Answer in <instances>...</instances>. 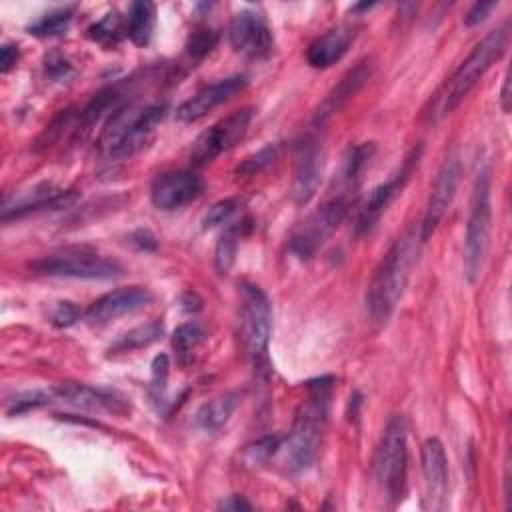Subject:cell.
I'll list each match as a JSON object with an SVG mask.
<instances>
[{"label":"cell","mask_w":512,"mask_h":512,"mask_svg":"<svg viewBox=\"0 0 512 512\" xmlns=\"http://www.w3.org/2000/svg\"><path fill=\"white\" fill-rule=\"evenodd\" d=\"M202 342H204V330L198 322L180 324L172 334V348L182 364L192 360V354L198 350Z\"/></svg>","instance_id":"4316f807"},{"label":"cell","mask_w":512,"mask_h":512,"mask_svg":"<svg viewBox=\"0 0 512 512\" xmlns=\"http://www.w3.org/2000/svg\"><path fill=\"white\" fill-rule=\"evenodd\" d=\"M204 192V180L192 170L160 174L150 188L152 204L162 212H174L192 204Z\"/></svg>","instance_id":"7c38bea8"},{"label":"cell","mask_w":512,"mask_h":512,"mask_svg":"<svg viewBox=\"0 0 512 512\" xmlns=\"http://www.w3.org/2000/svg\"><path fill=\"white\" fill-rule=\"evenodd\" d=\"M334 378L324 376L306 384V398L298 404L292 428L286 438V464L292 472L306 470L318 456L322 434L328 422Z\"/></svg>","instance_id":"6da1fadb"},{"label":"cell","mask_w":512,"mask_h":512,"mask_svg":"<svg viewBox=\"0 0 512 512\" xmlns=\"http://www.w3.org/2000/svg\"><path fill=\"white\" fill-rule=\"evenodd\" d=\"M496 8V2H478V4H474L468 12H466V16H464V24L466 26H476V24H480L488 14H490V10H494Z\"/></svg>","instance_id":"8d00e7d4"},{"label":"cell","mask_w":512,"mask_h":512,"mask_svg":"<svg viewBox=\"0 0 512 512\" xmlns=\"http://www.w3.org/2000/svg\"><path fill=\"white\" fill-rule=\"evenodd\" d=\"M52 394V404H68L78 410H108V412H122V400L116 398L114 392L102 390V388H92L86 384H58L50 388Z\"/></svg>","instance_id":"d6986e66"},{"label":"cell","mask_w":512,"mask_h":512,"mask_svg":"<svg viewBox=\"0 0 512 512\" xmlns=\"http://www.w3.org/2000/svg\"><path fill=\"white\" fill-rule=\"evenodd\" d=\"M416 230L402 234L378 262L366 290V308L372 320L386 322L402 298L416 256Z\"/></svg>","instance_id":"7a4b0ae2"},{"label":"cell","mask_w":512,"mask_h":512,"mask_svg":"<svg viewBox=\"0 0 512 512\" xmlns=\"http://www.w3.org/2000/svg\"><path fill=\"white\" fill-rule=\"evenodd\" d=\"M324 172V148L318 138L306 136L296 148L294 180H292V200L298 206L308 204L318 192Z\"/></svg>","instance_id":"5bb4252c"},{"label":"cell","mask_w":512,"mask_h":512,"mask_svg":"<svg viewBox=\"0 0 512 512\" xmlns=\"http://www.w3.org/2000/svg\"><path fill=\"white\" fill-rule=\"evenodd\" d=\"M252 220H242L236 224H228L226 230L222 232L218 244H216V252H214V264L218 274H226L234 260H236V252H238V240L250 230Z\"/></svg>","instance_id":"d4e9b609"},{"label":"cell","mask_w":512,"mask_h":512,"mask_svg":"<svg viewBox=\"0 0 512 512\" xmlns=\"http://www.w3.org/2000/svg\"><path fill=\"white\" fill-rule=\"evenodd\" d=\"M240 336L256 376L270 374L268 344L272 336V306L266 292L250 282L240 286Z\"/></svg>","instance_id":"277c9868"},{"label":"cell","mask_w":512,"mask_h":512,"mask_svg":"<svg viewBox=\"0 0 512 512\" xmlns=\"http://www.w3.org/2000/svg\"><path fill=\"white\" fill-rule=\"evenodd\" d=\"M354 36H356V28L350 24H340L336 28H330L306 48L308 64L312 68H328L336 64L348 52Z\"/></svg>","instance_id":"44dd1931"},{"label":"cell","mask_w":512,"mask_h":512,"mask_svg":"<svg viewBox=\"0 0 512 512\" xmlns=\"http://www.w3.org/2000/svg\"><path fill=\"white\" fill-rule=\"evenodd\" d=\"M236 406H238V394L236 392L220 394V396L212 398L210 402H206L198 408L196 424L204 430H218L230 420Z\"/></svg>","instance_id":"cb8c5ba5"},{"label":"cell","mask_w":512,"mask_h":512,"mask_svg":"<svg viewBox=\"0 0 512 512\" xmlns=\"http://www.w3.org/2000/svg\"><path fill=\"white\" fill-rule=\"evenodd\" d=\"M88 38L102 46H116L122 38V18L116 10H110L102 20L88 28Z\"/></svg>","instance_id":"f1b7e54d"},{"label":"cell","mask_w":512,"mask_h":512,"mask_svg":"<svg viewBox=\"0 0 512 512\" xmlns=\"http://www.w3.org/2000/svg\"><path fill=\"white\" fill-rule=\"evenodd\" d=\"M246 86H248V80L240 74H234V76L222 78L214 84H208L176 108V118L184 124L198 122L200 118H204L208 112H212L220 104H226L228 100H232Z\"/></svg>","instance_id":"2e32d148"},{"label":"cell","mask_w":512,"mask_h":512,"mask_svg":"<svg viewBox=\"0 0 512 512\" xmlns=\"http://www.w3.org/2000/svg\"><path fill=\"white\" fill-rule=\"evenodd\" d=\"M216 40H218V34L212 28H198L190 34L186 42V54L194 60H200L214 48Z\"/></svg>","instance_id":"1f68e13d"},{"label":"cell","mask_w":512,"mask_h":512,"mask_svg":"<svg viewBox=\"0 0 512 512\" xmlns=\"http://www.w3.org/2000/svg\"><path fill=\"white\" fill-rule=\"evenodd\" d=\"M420 146L412 148V152L406 156V160L402 162V166L398 168L396 174H392V178H388L386 182L378 184L376 188H372V192L368 194L366 202L362 204L358 218H356V236H364L368 234L376 222L380 220V216L386 212V208L396 200V196L402 192L404 184L408 182L412 168L418 164L420 158Z\"/></svg>","instance_id":"8fae6325"},{"label":"cell","mask_w":512,"mask_h":512,"mask_svg":"<svg viewBox=\"0 0 512 512\" xmlns=\"http://www.w3.org/2000/svg\"><path fill=\"white\" fill-rule=\"evenodd\" d=\"M30 270L40 276L82 280H114L124 274V268L116 260L86 248H66L62 252L46 254L30 262Z\"/></svg>","instance_id":"9c48e42d"},{"label":"cell","mask_w":512,"mask_h":512,"mask_svg":"<svg viewBox=\"0 0 512 512\" xmlns=\"http://www.w3.org/2000/svg\"><path fill=\"white\" fill-rule=\"evenodd\" d=\"M200 304H202V300H200L194 292H186V294L182 296V308H184L186 312H196V310H200Z\"/></svg>","instance_id":"60d3db41"},{"label":"cell","mask_w":512,"mask_h":512,"mask_svg":"<svg viewBox=\"0 0 512 512\" xmlns=\"http://www.w3.org/2000/svg\"><path fill=\"white\" fill-rule=\"evenodd\" d=\"M280 438L278 436H266V438H260L256 444H252L248 448V456L254 460V462H264L268 460L270 456L276 454V450L280 448Z\"/></svg>","instance_id":"e575fe53"},{"label":"cell","mask_w":512,"mask_h":512,"mask_svg":"<svg viewBox=\"0 0 512 512\" xmlns=\"http://www.w3.org/2000/svg\"><path fill=\"white\" fill-rule=\"evenodd\" d=\"M252 116H254V108L246 106V108H240V110L224 116L210 128H206L196 138V142L190 150V162L194 166H206V164L214 162L222 152L230 150L238 140L244 138V134L252 122Z\"/></svg>","instance_id":"30bf717a"},{"label":"cell","mask_w":512,"mask_h":512,"mask_svg":"<svg viewBox=\"0 0 512 512\" xmlns=\"http://www.w3.org/2000/svg\"><path fill=\"white\" fill-rule=\"evenodd\" d=\"M356 198V188L338 186L336 192L298 228L292 232L290 250L300 258H312L316 250L332 236V232L340 226V222L348 216Z\"/></svg>","instance_id":"8992f818"},{"label":"cell","mask_w":512,"mask_h":512,"mask_svg":"<svg viewBox=\"0 0 512 512\" xmlns=\"http://www.w3.org/2000/svg\"><path fill=\"white\" fill-rule=\"evenodd\" d=\"M162 334H164V326L160 322H156V320L146 322V324L136 326L130 332H126L116 344H112L110 352H128V350L144 348V346L156 342Z\"/></svg>","instance_id":"83f0119b"},{"label":"cell","mask_w":512,"mask_h":512,"mask_svg":"<svg viewBox=\"0 0 512 512\" xmlns=\"http://www.w3.org/2000/svg\"><path fill=\"white\" fill-rule=\"evenodd\" d=\"M74 198L76 194L72 190H64L52 182H40L8 198L2 206V220L8 222L12 218H20L24 214L46 208H64L72 204Z\"/></svg>","instance_id":"e0dca14e"},{"label":"cell","mask_w":512,"mask_h":512,"mask_svg":"<svg viewBox=\"0 0 512 512\" xmlns=\"http://www.w3.org/2000/svg\"><path fill=\"white\" fill-rule=\"evenodd\" d=\"M220 508H224V510H250V504L240 496H230L226 502L220 504Z\"/></svg>","instance_id":"ab89813d"},{"label":"cell","mask_w":512,"mask_h":512,"mask_svg":"<svg viewBox=\"0 0 512 512\" xmlns=\"http://www.w3.org/2000/svg\"><path fill=\"white\" fill-rule=\"evenodd\" d=\"M240 206H242V200L238 196H230V198H222V200L214 202L202 218V228L212 230V228L226 224L240 210Z\"/></svg>","instance_id":"4dcf8cb0"},{"label":"cell","mask_w":512,"mask_h":512,"mask_svg":"<svg viewBox=\"0 0 512 512\" xmlns=\"http://www.w3.org/2000/svg\"><path fill=\"white\" fill-rule=\"evenodd\" d=\"M156 24V8L148 0H136L130 4L126 34L136 46H146L152 40Z\"/></svg>","instance_id":"603a6c76"},{"label":"cell","mask_w":512,"mask_h":512,"mask_svg":"<svg viewBox=\"0 0 512 512\" xmlns=\"http://www.w3.org/2000/svg\"><path fill=\"white\" fill-rule=\"evenodd\" d=\"M18 60V48L14 44H2L0 48V70L2 74L10 72V68L16 64Z\"/></svg>","instance_id":"74e56055"},{"label":"cell","mask_w":512,"mask_h":512,"mask_svg":"<svg viewBox=\"0 0 512 512\" xmlns=\"http://www.w3.org/2000/svg\"><path fill=\"white\" fill-rule=\"evenodd\" d=\"M230 44L248 58H266L272 52V30L266 18L256 10H242L230 24Z\"/></svg>","instance_id":"9a60e30c"},{"label":"cell","mask_w":512,"mask_h":512,"mask_svg":"<svg viewBox=\"0 0 512 512\" xmlns=\"http://www.w3.org/2000/svg\"><path fill=\"white\" fill-rule=\"evenodd\" d=\"M80 318V310L74 302H58V306L52 312V324L58 328L74 326Z\"/></svg>","instance_id":"836d02e7"},{"label":"cell","mask_w":512,"mask_h":512,"mask_svg":"<svg viewBox=\"0 0 512 512\" xmlns=\"http://www.w3.org/2000/svg\"><path fill=\"white\" fill-rule=\"evenodd\" d=\"M278 152H280V144H276V142H274V144H268V146H264V148H260L258 152L246 156V158L238 164L236 174L254 176V174H258V172L270 168V166L276 162Z\"/></svg>","instance_id":"f546056e"},{"label":"cell","mask_w":512,"mask_h":512,"mask_svg":"<svg viewBox=\"0 0 512 512\" xmlns=\"http://www.w3.org/2000/svg\"><path fill=\"white\" fill-rule=\"evenodd\" d=\"M44 74L52 82H66L74 76V66L60 52H48L44 56Z\"/></svg>","instance_id":"d6a6232c"},{"label":"cell","mask_w":512,"mask_h":512,"mask_svg":"<svg viewBox=\"0 0 512 512\" xmlns=\"http://www.w3.org/2000/svg\"><path fill=\"white\" fill-rule=\"evenodd\" d=\"M370 72H372V64L368 58L360 60L354 68H350L340 78V82L328 92V96L322 100V104L314 116V124L322 126L324 122H328L362 88V84L370 78Z\"/></svg>","instance_id":"ffe728a7"},{"label":"cell","mask_w":512,"mask_h":512,"mask_svg":"<svg viewBox=\"0 0 512 512\" xmlns=\"http://www.w3.org/2000/svg\"><path fill=\"white\" fill-rule=\"evenodd\" d=\"M510 78H508V74L504 76V84H502V92H500V106H502V110L504 112H508L510 110Z\"/></svg>","instance_id":"b9f144b4"},{"label":"cell","mask_w":512,"mask_h":512,"mask_svg":"<svg viewBox=\"0 0 512 512\" xmlns=\"http://www.w3.org/2000/svg\"><path fill=\"white\" fill-rule=\"evenodd\" d=\"M166 378H168V358H166V354H160L152 362V390L158 396L166 388Z\"/></svg>","instance_id":"d590c367"},{"label":"cell","mask_w":512,"mask_h":512,"mask_svg":"<svg viewBox=\"0 0 512 512\" xmlns=\"http://www.w3.org/2000/svg\"><path fill=\"white\" fill-rule=\"evenodd\" d=\"M508 44V26H498L490 30L464 58V62L454 70L448 78L442 96H440V112L450 114L478 84V80L486 74V70L496 62Z\"/></svg>","instance_id":"5b68a950"},{"label":"cell","mask_w":512,"mask_h":512,"mask_svg":"<svg viewBox=\"0 0 512 512\" xmlns=\"http://www.w3.org/2000/svg\"><path fill=\"white\" fill-rule=\"evenodd\" d=\"M166 114V104H148L142 108L122 106L104 124L100 150L110 160H124L140 152L152 138L156 126Z\"/></svg>","instance_id":"3957f363"},{"label":"cell","mask_w":512,"mask_h":512,"mask_svg":"<svg viewBox=\"0 0 512 512\" xmlns=\"http://www.w3.org/2000/svg\"><path fill=\"white\" fill-rule=\"evenodd\" d=\"M408 464V428L402 414L388 420L376 446L372 468L386 498L398 500L404 492Z\"/></svg>","instance_id":"52a82bcc"},{"label":"cell","mask_w":512,"mask_h":512,"mask_svg":"<svg viewBox=\"0 0 512 512\" xmlns=\"http://www.w3.org/2000/svg\"><path fill=\"white\" fill-rule=\"evenodd\" d=\"M152 302V292L142 286H128L112 290L96 298L86 310V318L92 324H106L124 314H132Z\"/></svg>","instance_id":"ac0fdd59"},{"label":"cell","mask_w":512,"mask_h":512,"mask_svg":"<svg viewBox=\"0 0 512 512\" xmlns=\"http://www.w3.org/2000/svg\"><path fill=\"white\" fill-rule=\"evenodd\" d=\"M132 244L134 246H138L140 250H154L156 248V236L150 232V230H136L134 234H132Z\"/></svg>","instance_id":"f35d334b"},{"label":"cell","mask_w":512,"mask_h":512,"mask_svg":"<svg viewBox=\"0 0 512 512\" xmlns=\"http://www.w3.org/2000/svg\"><path fill=\"white\" fill-rule=\"evenodd\" d=\"M490 220H492V204H490V168L482 164L470 198V214L464 238V270L470 282L476 280L482 268V260L488 248L490 238Z\"/></svg>","instance_id":"ba28073f"},{"label":"cell","mask_w":512,"mask_h":512,"mask_svg":"<svg viewBox=\"0 0 512 512\" xmlns=\"http://www.w3.org/2000/svg\"><path fill=\"white\" fill-rule=\"evenodd\" d=\"M422 474L426 484V498L436 506L448 488V458L438 438H426L422 444Z\"/></svg>","instance_id":"7402d4cb"},{"label":"cell","mask_w":512,"mask_h":512,"mask_svg":"<svg viewBox=\"0 0 512 512\" xmlns=\"http://www.w3.org/2000/svg\"><path fill=\"white\" fill-rule=\"evenodd\" d=\"M72 16H74V6H60V8H54V10L46 12V14H42L26 30L32 36H38V38L60 36V34H64L68 30V26L72 22Z\"/></svg>","instance_id":"484cf974"},{"label":"cell","mask_w":512,"mask_h":512,"mask_svg":"<svg viewBox=\"0 0 512 512\" xmlns=\"http://www.w3.org/2000/svg\"><path fill=\"white\" fill-rule=\"evenodd\" d=\"M458 182H460V162L454 156H450L440 166V170L436 174V180L432 184L430 198H428L422 222L418 226L420 242H426L434 234L440 220L444 218V214L452 206L456 190H458Z\"/></svg>","instance_id":"4fadbf2b"}]
</instances>
